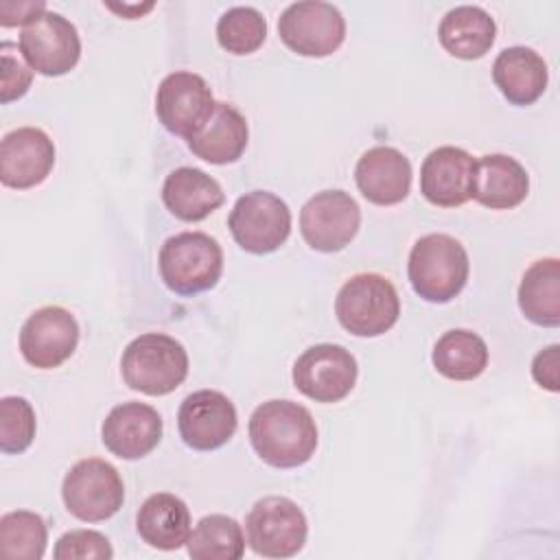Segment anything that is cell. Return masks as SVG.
Instances as JSON below:
<instances>
[{"label": "cell", "mask_w": 560, "mask_h": 560, "mask_svg": "<svg viewBox=\"0 0 560 560\" xmlns=\"http://www.w3.org/2000/svg\"><path fill=\"white\" fill-rule=\"evenodd\" d=\"M162 418L144 402L116 405L101 427L105 448L120 459H140L162 440Z\"/></svg>", "instance_id": "18"}, {"label": "cell", "mask_w": 560, "mask_h": 560, "mask_svg": "<svg viewBox=\"0 0 560 560\" xmlns=\"http://www.w3.org/2000/svg\"><path fill=\"white\" fill-rule=\"evenodd\" d=\"M162 201L173 217L192 223L212 214L225 201V195L219 182L201 168L179 166L166 175Z\"/></svg>", "instance_id": "23"}, {"label": "cell", "mask_w": 560, "mask_h": 560, "mask_svg": "<svg viewBox=\"0 0 560 560\" xmlns=\"http://www.w3.org/2000/svg\"><path fill=\"white\" fill-rule=\"evenodd\" d=\"M120 372L131 389L164 396L188 376V354L177 339L164 332H144L125 348Z\"/></svg>", "instance_id": "3"}, {"label": "cell", "mask_w": 560, "mask_h": 560, "mask_svg": "<svg viewBox=\"0 0 560 560\" xmlns=\"http://www.w3.org/2000/svg\"><path fill=\"white\" fill-rule=\"evenodd\" d=\"M560 346L551 343L549 348L540 350L534 361H532V376L534 381L549 389V392H558L560 387Z\"/></svg>", "instance_id": "34"}, {"label": "cell", "mask_w": 560, "mask_h": 560, "mask_svg": "<svg viewBox=\"0 0 560 560\" xmlns=\"http://www.w3.org/2000/svg\"><path fill=\"white\" fill-rule=\"evenodd\" d=\"M433 368L451 381H472L488 365L486 341L466 328L446 330L433 346Z\"/></svg>", "instance_id": "27"}, {"label": "cell", "mask_w": 560, "mask_h": 560, "mask_svg": "<svg viewBox=\"0 0 560 560\" xmlns=\"http://www.w3.org/2000/svg\"><path fill=\"white\" fill-rule=\"evenodd\" d=\"M0 57H2V70H0V101L7 105L20 96H24L31 88L33 68L26 66L18 57V46L13 42L0 44Z\"/></svg>", "instance_id": "33"}, {"label": "cell", "mask_w": 560, "mask_h": 560, "mask_svg": "<svg viewBox=\"0 0 560 560\" xmlns=\"http://www.w3.org/2000/svg\"><path fill=\"white\" fill-rule=\"evenodd\" d=\"M160 276L177 295L212 289L223 271L221 245L203 232H179L160 249Z\"/></svg>", "instance_id": "4"}, {"label": "cell", "mask_w": 560, "mask_h": 560, "mask_svg": "<svg viewBox=\"0 0 560 560\" xmlns=\"http://www.w3.org/2000/svg\"><path fill=\"white\" fill-rule=\"evenodd\" d=\"M518 306L523 315L547 328L560 324V260L540 258L523 273L518 287Z\"/></svg>", "instance_id": "26"}, {"label": "cell", "mask_w": 560, "mask_h": 560, "mask_svg": "<svg viewBox=\"0 0 560 560\" xmlns=\"http://www.w3.org/2000/svg\"><path fill=\"white\" fill-rule=\"evenodd\" d=\"M214 103L206 79L186 70L166 74L155 92L158 120L186 140L206 122Z\"/></svg>", "instance_id": "14"}, {"label": "cell", "mask_w": 560, "mask_h": 560, "mask_svg": "<svg viewBox=\"0 0 560 560\" xmlns=\"http://www.w3.org/2000/svg\"><path fill=\"white\" fill-rule=\"evenodd\" d=\"M361 208L346 190L315 192L300 212L302 238L317 252H339L357 236Z\"/></svg>", "instance_id": "12"}, {"label": "cell", "mask_w": 560, "mask_h": 560, "mask_svg": "<svg viewBox=\"0 0 560 560\" xmlns=\"http://www.w3.org/2000/svg\"><path fill=\"white\" fill-rule=\"evenodd\" d=\"M249 442L273 468L306 464L317 448V427L311 411L293 400H267L249 418Z\"/></svg>", "instance_id": "1"}, {"label": "cell", "mask_w": 560, "mask_h": 560, "mask_svg": "<svg viewBox=\"0 0 560 560\" xmlns=\"http://www.w3.org/2000/svg\"><path fill=\"white\" fill-rule=\"evenodd\" d=\"M529 192L527 171L505 153H488L475 162L472 199L490 210H510L525 201Z\"/></svg>", "instance_id": "21"}, {"label": "cell", "mask_w": 560, "mask_h": 560, "mask_svg": "<svg viewBox=\"0 0 560 560\" xmlns=\"http://www.w3.org/2000/svg\"><path fill=\"white\" fill-rule=\"evenodd\" d=\"M438 37L448 55L470 61L483 57L492 48L497 24L486 9L462 4L442 18Z\"/></svg>", "instance_id": "25"}, {"label": "cell", "mask_w": 560, "mask_h": 560, "mask_svg": "<svg viewBox=\"0 0 560 560\" xmlns=\"http://www.w3.org/2000/svg\"><path fill=\"white\" fill-rule=\"evenodd\" d=\"M492 81L499 92L518 107L536 103L549 81L545 59L527 46L503 48L492 63Z\"/></svg>", "instance_id": "22"}, {"label": "cell", "mask_w": 560, "mask_h": 560, "mask_svg": "<svg viewBox=\"0 0 560 560\" xmlns=\"http://www.w3.org/2000/svg\"><path fill=\"white\" fill-rule=\"evenodd\" d=\"M136 529L140 538L155 549H179L190 536L188 505L171 492L151 494L138 510Z\"/></svg>", "instance_id": "24"}, {"label": "cell", "mask_w": 560, "mask_h": 560, "mask_svg": "<svg viewBox=\"0 0 560 560\" xmlns=\"http://www.w3.org/2000/svg\"><path fill=\"white\" fill-rule=\"evenodd\" d=\"M61 497L72 516L85 523H98L122 508L125 486L109 462L88 457L66 472Z\"/></svg>", "instance_id": "6"}, {"label": "cell", "mask_w": 560, "mask_h": 560, "mask_svg": "<svg viewBox=\"0 0 560 560\" xmlns=\"http://www.w3.org/2000/svg\"><path fill=\"white\" fill-rule=\"evenodd\" d=\"M112 11H118V13H122V15H127V20H136V18H140L144 11H149V9H153V2H149V4H144V7H140V4H122V7H118V4H107Z\"/></svg>", "instance_id": "36"}, {"label": "cell", "mask_w": 560, "mask_h": 560, "mask_svg": "<svg viewBox=\"0 0 560 560\" xmlns=\"http://www.w3.org/2000/svg\"><path fill=\"white\" fill-rule=\"evenodd\" d=\"M278 35L302 57H328L346 39V20L330 2H293L278 18Z\"/></svg>", "instance_id": "8"}, {"label": "cell", "mask_w": 560, "mask_h": 560, "mask_svg": "<svg viewBox=\"0 0 560 560\" xmlns=\"http://www.w3.org/2000/svg\"><path fill=\"white\" fill-rule=\"evenodd\" d=\"M335 313L350 335L378 337L398 322L400 300L385 276L357 273L339 289Z\"/></svg>", "instance_id": "5"}, {"label": "cell", "mask_w": 560, "mask_h": 560, "mask_svg": "<svg viewBox=\"0 0 560 560\" xmlns=\"http://www.w3.org/2000/svg\"><path fill=\"white\" fill-rule=\"evenodd\" d=\"M55 166V144L39 127H18L0 142V182L15 190L39 186Z\"/></svg>", "instance_id": "16"}, {"label": "cell", "mask_w": 560, "mask_h": 560, "mask_svg": "<svg viewBox=\"0 0 560 560\" xmlns=\"http://www.w3.org/2000/svg\"><path fill=\"white\" fill-rule=\"evenodd\" d=\"M35 411L22 396H4L0 400V451L4 455L24 453L35 438Z\"/></svg>", "instance_id": "31"}, {"label": "cell", "mask_w": 560, "mask_h": 560, "mask_svg": "<svg viewBox=\"0 0 560 560\" xmlns=\"http://www.w3.org/2000/svg\"><path fill=\"white\" fill-rule=\"evenodd\" d=\"M186 547L192 560H238L245 553V536L232 516L210 514L195 525Z\"/></svg>", "instance_id": "28"}, {"label": "cell", "mask_w": 560, "mask_h": 560, "mask_svg": "<svg viewBox=\"0 0 560 560\" xmlns=\"http://www.w3.org/2000/svg\"><path fill=\"white\" fill-rule=\"evenodd\" d=\"M52 556L57 560H85V558H112L114 549L109 545V540L94 529H72L68 534H63L55 549Z\"/></svg>", "instance_id": "32"}, {"label": "cell", "mask_w": 560, "mask_h": 560, "mask_svg": "<svg viewBox=\"0 0 560 560\" xmlns=\"http://www.w3.org/2000/svg\"><path fill=\"white\" fill-rule=\"evenodd\" d=\"M470 273L464 245L448 234H427L409 252L407 276L413 291L433 304L451 302L462 293Z\"/></svg>", "instance_id": "2"}, {"label": "cell", "mask_w": 560, "mask_h": 560, "mask_svg": "<svg viewBox=\"0 0 560 560\" xmlns=\"http://www.w3.org/2000/svg\"><path fill=\"white\" fill-rule=\"evenodd\" d=\"M20 52L35 72L44 77H61L77 66L81 57V39L70 20L46 9L22 26Z\"/></svg>", "instance_id": "10"}, {"label": "cell", "mask_w": 560, "mask_h": 560, "mask_svg": "<svg viewBox=\"0 0 560 560\" xmlns=\"http://www.w3.org/2000/svg\"><path fill=\"white\" fill-rule=\"evenodd\" d=\"M79 343V324L61 306H42L28 315L20 330L24 361L39 370L59 368L72 357Z\"/></svg>", "instance_id": "13"}, {"label": "cell", "mask_w": 560, "mask_h": 560, "mask_svg": "<svg viewBox=\"0 0 560 560\" xmlns=\"http://www.w3.org/2000/svg\"><path fill=\"white\" fill-rule=\"evenodd\" d=\"M354 182L368 201L376 206H394L409 195L411 164L398 149L378 144L359 158Z\"/></svg>", "instance_id": "19"}, {"label": "cell", "mask_w": 560, "mask_h": 560, "mask_svg": "<svg viewBox=\"0 0 560 560\" xmlns=\"http://www.w3.org/2000/svg\"><path fill=\"white\" fill-rule=\"evenodd\" d=\"M472 155L459 147L433 149L420 166V192L440 208H455L470 199L475 179Z\"/></svg>", "instance_id": "17"}, {"label": "cell", "mask_w": 560, "mask_h": 560, "mask_svg": "<svg viewBox=\"0 0 560 560\" xmlns=\"http://www.w3.org/2000/svg\"><path fill=\"white\" fill-rule=\"evenodd\" d=\"M245 116L230 103L217 101L206 122L186 140L188 149L210 164H232L247 147Z\"/></svg>", "instance_id": "20"}, {"label": "cell", "mask_w": 560, "mask_h": 560, "mask_svg": "<svg viewBox=\"0 0 560 560\" xmlns=\"http://www.w3.org/2000/svg\"><path fill=\"white\" fill-rule=\"evenodd\" d=\"M238 424L234 402L214 389H199L184 398L177 411V429L186 446L214 451L230 442Z\"/></svg>", "instance_id": "15"}, {"label": "cell", "mask_w": 560, "mask_h": 560, "mask_svg": "<svg viewBox=\"0 0 560 560\" xmlns=\"http://www.w3.org/2000/svg\"><path fill=\"white\" fill-rule=\"evenodd\" d=\"M228 228L241 249L271 254L291 234V210L269 190H252L236 199Z\"/></svg>", "instance_id": "7"}, {"label": "cell", "mask_w": 560, "mask_h": 560, "mask_svg": "<svg viewBox=\"0 0 560 560\" xmlns=\"http://www.w3.org/2000/svg\"><path fill=\"white\" fill-rule=\"evenodd\" d=\"M245 529L254 553L265 558H291L304 547L308 523L295 501L287 497H265L249 510Z\"/></svg>", "instance_id": "9"}, {"label": "cell", "mask_w": 560, "mask_h": 560, "mask_svg": "<svg viewBox=\"0 0 560 560\" xmlns=\"http://www.w3.org/2000/svg\"><path fill=\"white\" fill-rule=\"evenodd\" d=\"M217 39L232 55L256 52L267 39V20L254 7H232L217 22Z\"/></svg>", "instance_id": "30"}, {"label": "cell", "mask_w": 560, "mask_h": 560, "mask_svg": "<svg viewBox=\"0 0 560 560\" xmlns=\"http://www.w3.org/2000/svg\"><path fill=\"white\" fill-rule=\"evenodd\" d=\"M48 529L39 514L28 510L7 512L0 518V556L13 560H39L46 551Z\"/></svg>", "instance_id": "29"}, {"label": "cell", "mask_w": 560, "mask_h": 560, "mask_svg": "<svg viewBox=\"0 0 560 560\" xmlns=\"http://www.w3.org/2000/svg\"><path fill=\"white\" fill-rule=\"evenodd\" d=\"M357 359L339 343L306 348L293 363V385L315 402H337L357 383Z\"/></svg>", "instance_id": "11"}, {"label": "cell", "mask_w": 560, "mask_h": 560, "mask_svg": "<svg viewBox=\"0 0 560 560\" xmlns=\"http://www.w3.org/2000/svg\"><path fill=\"white\" fill-rule=\"evenodd\" d=\"M46 11V2L35 0V2H2L0 4V24L2 26H24L33 18Z\"/></svg>", "instance_id": "35"}]
</instances>
